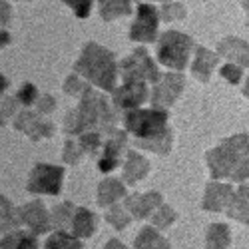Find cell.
Segmentation results:
<instances>
[{
    "mask_svg": "<svg viewBox=\"0 0 249 249\" xmlns=\"http://www.w3.org/2000/svg\"><path fill=\"white\" fill-rule=\"evenodd\" d=\"M46 249H84V243L74 233L70 235L66 231H56L46 239Z\"/></svg>",
    "mask_w": 249,
    "mask_h": 249,
    "instance_id": "484cf974",
    "label": "cell"
},
{
    "mask_svg": "<svg viewBox=\"0 0 249 249\" xmlns=\"http://www.w3.org/2000/svg\"><path fill=\"white\" fill-rule=\"evenodd\" d=\"M74 213H76L74 205H72L70 201H64V203L58 205L56 210L52 212V221H54V225H56V227H66V225H68V221H70V225H72Z\"/></svg>",
    "mask_w": 249,
    "mask_h": 249,
    "instance_id": "4316f807",
    "label": "cell"
},
{
    "mask_svg": "<svg viewBox=\"0 0 249 249\" xmlns=\"http://www.w3.org/2000/svg\"><path fill=\"white\" fill-rule=\"evenodd\" d=\"M88 90H90L88 84L84 80H80L76 74L66 78V82H64V92H68L70 96H86Z\"/></svg>",
    "mask_w": 249,
    "mask_h": 249,
    "instance_id": "4dcf8cb0",
    "label": "cell"
},
{
    "mask_svg": "<svg viewBox=\"0 0 249 249\" xmlns=\"http://www.w3.org/2000/svg\"><path fill=\"white\" fill-rule=\"evenodd\" d=\"M148 100V86L143 80H126L114 90V104L122 110H136Z\"/></svg>",
    "mask_w": 249,
    "mask_h": 249,
    "instance_id": "30bf717a",
    "label": "cell"
},
{
    "mask_svg": "<svg viewBox=\"0 0 249 249\" xmlns=\"http://www.w3.org/2000/svg\"><path fill=\"white\" fill-rule=\"evenodd\" d=\"M104 249H130V247H126V245H124L122 241H118V239H110Z\"/></svg>",
    "mask_w": 249,
    "mask_h": 249,
    "instance_id": "ab89813d",
    "label": "cell"
},
{
    "mask_svg": "<svg viewBox=\"0 0 249 249\" xmlns=\"http://www.w3.org/2000/svg\"><path fill=\"white\" fill-rule=\"evenodd\" d=\"M207 165L213 179L243 181L249 178V138L247 134L231 136L221 146L207 152Z\"/></svg>",
    "mask_w": 249,
    "mask_h": 249,
    "instance_id": "7a4b0ae2",
    "label": "cell"
},
{
    "mask_svg": "<svg viewBox=\"0 0 249 249\" xmlns=\"http://www.w3.org/2000/svg\"><path fill=\"white\" fill-rule=\"evenodd\" d=\"M14 108H16V102H12L8 98L2 100V124L8 122V118L14 114Z\"/></svg>",
    "mask_w": 249,
    "mask_h": 249,
    "instance_id": "f35d334b",
    "label": "cell"
},
{
    "mask_svg": "<svg viewBox=\"0 0 249 249\" xmlns=\"http://www.w3.org/2000/svg\"><path fill=\"white\" fill-rule=\"evenodd\" d=\"M243 94L249 98V78H247V82H245V86H243Z\"/></svg>",
    "mask_w": 249,
    "mask_h": 249,
    "instance_id": "60d3db41",
    "label": "cell"
},
{
    "mask_svg": "<svg viewBox=\"0 0 249 249\" xmlns=\"http://www.w3.org/2000/svg\"><path fill=\"white\" fill-rule=\"evenodd\" d=\"M160 18L161 16H158V10L152 4H140L136 20L130 28V38L134 42H142V44L154 42L158 38V20Z\"/></svg>",
    "mask_w": 249,
    "mask_h": 249,
    "instance_id": "ba28073f",
    "label": "cell"
},
{
    "mask_svg": "<svg viewBox=\"0 0 249 249\" xmlns=\"http://www.w3.org/2000/svg\"><path fill=\"white\" fill-rule=\"evenodd\" d=\"M120 74L122 80H143V82H154L158 84L160 82V72L154 64V60L148 56V52L143 48H138L132 56H128L126 60L122 62L120 66Z\"/></svg>",
    "mask_w": 249,
    "mask_h": 249,
    "instance_id": "52a82bcc",
    "label": "cell"
},
{
    "mask_svg": "<svg viewBox=\"0 0 249 249\" xmlns=\"http://www.w3.org/2000/svg\"><path fill=\"white\" fill-rule=\"evenodd\" d=\"M96 225H98L96 215L90 210H86V207H78L72 219V233L80 239H88L94 235Z\"/></svg>",
    "mask_w": 249,
    "mask_h": 249,
    "instance_id": "ac0fdd59",
    "label": "cell"
},
{
    "mask_svg": "<svg viewBox=\"0 0 249 249\" xmlns=\"http://www.w3.org/2000/svg\"><path fill=\"white\" fill-rule=\"evenodd\" d=\"M80 146H82V150H84L86 154H90V156H94L98 150H100V143H102V140H100V132H96V130H92V132H84V134H80Z\"/></svg>",
    "mask_w": 249,
    "mask_h": 249,
    "instance_id": "f546056e",
    "label": "cell"
},
{
    "mask_svg": "<svg viewBox=\"0 0 249 249\" xmlns=\"http://www.w3.org/2000/svg\"><path fill=\"white\" fill-rule=\"evenodd\" d=\"M92 130L114 132V114L106 106V100L88 90L86 96H82L78 110L66 116V134H84Z\"/></svg>",
    "mask_w": 249,
    "mask_h": 249,
    "instance_id": "3957f363",
    "label": "cell"
},
{
    "mask_svg": "<svg viewBox=\"0 0 249 249\" xmlns=\"http://www.w3.org/2000/svg\"><path fill=\"white\" fill-rule=\"evenodd\" d=\"M219 72H221V76H223L225 80H230V84H239V82H241V74H243V68L231 62V64H225Z\"/></svg>",
    "mask_w": 249,
    "mask_h": 249,
    "instance_id": "836d02e7",
    "label": "cell"
},
{
    "mask_svg": "<svg viewBox=\"0 0 249 249\" xmlns=\"http://www.w3.org/2000/svg\"><path fill=\"white\" fill-rule=\"evenodd\" d=\"M126 197V188H124V183L114 179V178H108L100 183L98 188V203L102 207H108V205H114L118 199Z\"/></svg>",
    "mask_w": 249,
    "mask_h": 249,
    "instance_id": "ffe728a7",
    "label": "cell"
},
{
    "mask_svg": "<svg viewBox=\"0 0 249 249\" xmlns=\"http://www.w3.org/2000/svg\"><path fill=\"white\" fill-rule=\"evenodd\" d=\"M74 72L84 76L92 84H96L98 88L106 92L116 90V74H118L116 58L110 50L102 48L94 42H90L82 50L78 62L74 64Z\"/></svg>",
    "mask_w": 249,
    "mask_h": 249,
    "instance_id": "277c9868",
    "label": "cell"
},
{
    "mask_svg": "<svg viewBox=\"0 0 249 249\" xmlns=\"http://www.w3.org/2000/svg\"><path fill=\"white\" fill-rule=\"evenodd\" d=\"M178 219V213L172 210L170 205H161L156 210V213L152 215V223L156 227H170L174 221Z\"/></svg>",
    "mask_w": 249,
    "mask_h": 249,
    "instance_id": "f1b7e54d",
    "label": "cell"
},
{
    "mask_svg": "<svg viewBox=\"0 0 249 249\" xmlns=\"http://www.w3.org/2000/svg\"><path fill=\"white\" fill-rule=\"evenodd\" d=\"M124 126L134 136V146L161 156L170 152L172 132L165 110H132L124 118Z\"/></svg>",
    "mask_w": 249,
    "mask_h": 249,
    "instance_id": "6da1fadb",
    "label": "cell"
},
{
    "mask_svg": "<svg viewBox=\"0 0 249 249\" xmlns=\"http://www.w3.org/2000/svg\"><path fill=\"white\" fill-rule=\"evenodd\" d=\"M233 188L225 183H207L203 196V210L207 212H227V207L233 201Z\"/></svg>",
    "mask_w": 249,
    "mask_h": 249,
    "instance_id": "5bb4252c",
    "label": "cell"
},
{
    "mask_svg": "<svg viewBox=\"0 0 249 249\" xmlns=\"http://www.w3.org/2000/svg\"><path fill=\"white\" fill-rule=\"evenodd\" d=\"M185 14V8L179 6V4H165L163 10H161V20L170 22V20H176V18H183Z\"/></svg>",
    "mask_w": 249,
    "mask_h": 249,
    "instance_id": "8d00e7d4",
    "label": "cell"
},
{
    "mask_svg": "<svg viewBox=\"0 0 249 249\" xmlns=\"http://www.w3.org/2000/svg\"><path fill=\"white\" fill-rule=\"evenodd\" d=\"M0 203H2V231H8L10 227L16 225V217H12L14 207H12V203H10L4 196L0 197Z\"/></svg>",
    "mask_w": 249,
    "mask_h": 249,
    "instance_id": "d6a6232c",
    "label": "cell"
},
{
    "mask_svg": "<svg viewBox=\"0 0 249 249\" xmlns=\"http://www.w3.org/2000/svg\"><path fill=\"white\" fill-rule=\"evenodd\" d=\"M62 179H64V168L36 163L30 172L26 190L30 194H40V196H58L62 190Z\"/></svg>",
    "mask_w": 249,
    "mask_h": 249,
    "instance_id": "8992f818",
    "label": "cell"
},
{
    "mask_svg": "<svg viewBox=\"0 0 249 249\" xmlns=\"http://www.w3.org/2000/svg\"><path fill=\"white\" fill-rule=\"evenodd\" d=\"M18 219L22 221L28 230L32 233H36V235L48 233L54 227L52 215L48 213L46 205L42 201H30L24 207H20V210H18Z\"/></svg>",
    "mask_w": 249,
    "mask_h": 249,
    "instance_id": "9c48e42d",
    "label": "cell"
},
{
    "mask_svg": "<svg viewBox=\"0 0 249 249\" xmlns=\"http://www.w3.org/2000/svg\"><path fill=\"white\" fill-rule=\"evenodd\" d=\"M215 64H217V54L210 52V50L203 48V46L196 48V60H194L192 72H194V76H196L197 80H201V82L210 80V76H212Z\"/></svg>",
    "mask_w": 249,
    "mask_h": 249,
    "instance_id": "d6986e66",
    "label": "cell"
},
{
    "mask_svg": "<svg viewBox=\"0 0 249 249\" xmlns=\"http://www.w3.org/2000/svg\"><path fill=\"white\" fill-rule=\"evenodd\" d=\"M14 128L18 132H24L30 140L34 142H40V140H44V138H50L54 136V126L50 122H44V120H40L34 112H20L14 120Z\"/></svg>",
    "mask_w": 249,
    "mask_h": 249,
    "instance_id": "7c38bea8",
    "label": "cell"
},
{
    "mask_svg": "<svg viewBox=\"0 0 249 249\" xmlns=\"http://www.w3.org/2000/svg\"><path fill=\"white\" fill-rule=\"evenodd\" d=\"M230 243H231V231L227 225L213 223L210 230H207V241H205L207 249H227Z\"/></svg>",
    "mask_w": 249,
    "mask_h": 249,
    "instance_id": "cb8c5ba5",
    "label": "cell"
},
{
    "mask_svg": "<svg viewBox=\"0 0 249 249\" xmlns=\"http://www.w3.org/2000/svg\"><path fill=\"white\" fill-rule=\"evenodd\" d=\"M194 50V40L176 30L165 32L158 44V60L163 66L181 72L190 62V54Z\"/></svg>",
    "mask_w": 249,
    "mask_h": 249,
    "instance_id": "5b68a950",
    "label": "cell"
},
{
    "mask_svg": "<svg viewBox=\"0 0 249 249\" xmlns=\"http://www.w3.org/2000/svg\"><path fill=\"white\" fill-rule=\"evenodd\" d=\"M217 50H219L221 56H225L227 60H231L233 64H237L241 68L249 66V44L243 42V40L227 38V40H223V42H219Z\"/></svg>",
    "mask_w": 249,
    "mask_h": 249,
    "instance_id": "2e32d148",
    "label": "cell"
},
{
    "mask_svg": "<svg viewBox=\"0 0 249 249\" xmlns=\"http://www.w3.org/2000/svg\"><path fill=\"white\" fill-rule=\"evenodd\" d=\"M227 215L231 219H237V221L249 225V183L241 185L235 192L231 205L227 207Z\"/></svg>",
    "mask_w": 249,
    "mask_h": 249,
    "instance_id": "44dd1931",
    "label": "cell"
},
{
    "mask_svg": "<svg viewBox=\"0 0 249 249\" xmlns=\"http://www.w3.org/2000/svg\"><path fill=\"white\" fill-rule=\"evenodd\" d=\"M163 205V197L158 192H148V194H132L130 197H126L124 207L132 213V217L136 219H146L148 215L154 213V210Z\"/></svg>",
    "mask_w": 249,
    "mask_h": 249,
    "instance_id": "4fadbf2b",
    "label": "cell"
},
{
    "mask_svg": "<svg viewBox=\"0 0 249 249\" xmlns=\"http://www.w3.org/2000/svg\"><path fill=\"white\" fill-rule=\"evenodd\" d=\"M106 221L120 231V230H124V227L130 223V212L126 210V207L116 205V207H112V210L106 213Z\"/></svg>",
    "mask_w": 249,
    "mask_h": 249,
    "instance_id": "83f0119b",
    "label": "cell"
},
{
    "mask_svg": "<svg viewBox=\"0 0 249 249\" xmlns=\"http://www.w3.org/2000/svg\"><path fill=\"white\" fill-rule=\"evenodd\" d=\"M124 148H126V132H120V130L118 132H112L110 140L104 143V154L100 158L98 168L104 174L116 170L118 165H120V156H122Z\"/></svg>",
    "mask_w": 249,
    "mask_h": 249,
    "instance_id": "9a60e30c",
    "label": "cell"
},
{
    "mask_svg": "<svg viewBox=\"0 0 249 249\" xmlns=\"http://www.w3.org/2000/svg\"><path fill=\"white\" fill-rule=\"evenodd\" d=\"M241 6H245L247 12H249V0H241Z\"/></svg>",
    "mask_w": 249,
    "mask_h": 249,
    "instance_id": "b9f144b4",
    "label": "cell"
},
{
    "mask_svg": "<svg viewBox=\"0 0 249 249\" xmlns=\"http://www.w3.org/2000/svg\"><path fill=\"white\" fill-rule=\"evenodd\" d=\"M183 76L181 74H165L163 78H160V82L156 84V90L152 94V104L158 108H170L172 104L178 100V96L183 90Z\"/></svg>",
    "mask_w": 249,
    "mask_h": 249,
    "instance_id": "8fae6325",
    "label": "cell"
},
{
    "mask_svg": "<svg viewBox=\"0 0 249 249\" xmlns=\"http://www.w3.org/2000/svg\"><path fill=\"white\" fill-rule=\"evenodd\" d=\"M98 8L104 20H114L132 14V0H100Z\"/></svg>",
    "mask_w": 249,
    "mask_h": 249,
    "instance_id": "603a6c76",
    "label": "cell"
},
{
    "mask_svg": "<svg viewBox=\"0 0 249 249\" xmlns=\"http://www.w3.org/2000/svg\"><path fill=\"white\" fill-rule=\"evenodd\" d=\"M36 106H38L40 114H48V112H52L56 108V100L52 96H42V98L36 102Z\"/></svg>",
    "mask_w": 249,
    "mask_h": 249,
    "instance_id": "74e56055",
    "label": "cell"
},
{
    "mask_svg": "<svg viewBox=\"0 0 249 249\" xmlns=\"http://www.w3.org/2000/svg\"><path fill=\"white\" fill-rule=\"evenodd\" d=\"M163 2H168V0H163Z\"/></svg>",
    "mask_w": 249,
    "mask_h": 249,
    "instance_id": "7bdbcfd3",
    "label": "cell"
},
{
    "mask_svg": "<svg viewBox=\"0 0 249 249\" xmlns=\"http://www.w3.org/2000/svg\"><path fill=\"white\" fill-rule=\"evenodd\" d=\"M16 100L22 104V106H32V104H36L40 98H38V88L34 84H24L22 88L18 90L16 94Z\"/></svg>",
    "mask_w": 249,
    "mask_h": 249,
    "instance_id": "1f68e13d",
    "label": "cell"
},
{
    "mask_svg": "<svg viewBox=\"0 0 249 249\" xmlns=\"http://www.w3.org/2000/svg\"><path fill=\"white\" fill-rule=\"evenodd\" d=\"M64 2L76 12L78 18H88L90 8H92V0H64Z\"/></svg>",
    "mask_w": 249,
    "mask_h": 249,
    "instance_id": "e575fe53",
    "label": "cell"
},
{
    "mask_svg": "<svg viewBox=\"0 0 249 249\" xmlns=\"http://www.w3.org/2000/svg\"><path fill=\"white\" fill-rule=\"evenodd\" d=\"M148 172H150L148 160L130 150L126 154V163H124V181L134 185V183H138L143 176H146Z\"/></svg>",
    "mask_w": 249,
    "mask_h": 249,
    "instance_id": "e0dca14e",
    "label": "cell"
},
{
    "mask_svg": "<svg viewBox=\"0 0 249 249\" xmlns=\"http://www.w3.org/2000/svg\"><path fill=\"white\" fill-rule=\"evenodd\" d=\"M82 154H84V150H82L80 143L76 142H66V146H64V160L68 163H78Z\"/></svg>",
    "mask_w": 249,
    "mask_h": 249,
    "instance_id": "d590c367",
    "label": "cell"
},
{
    "mask_svg": "<svg viewBox=\"0 0 249 249\" xmlns=\"http://www.w3.org/2000/svg\"><path fill=\"white\" fill-rule=\"evenodd\" d=\"M134 247L136 249H172V245L163 239V235H160L156 225L143 227L134 241Z\"/></svg>",
    "mask_w": 249,
    "mask_h": 249,
    "instance_id": "7402d4cb",
    "label": "cell"
},
{
    "mask_svg": "<svg viewBox=\"0 0 249 249\" xmlns=\"http://www.w3.org/2000/svg\"><path fill=\"white\" fill-rule=\"evenodd\" d=\"M2 249H38L36 233L32 231H14L2 237Z\"/></svg>",
    "mask_w": 249,
    "mask_h": 249,
    "instance_id": "d4e9b609",
    "label": "cell"
}]
</instances>
